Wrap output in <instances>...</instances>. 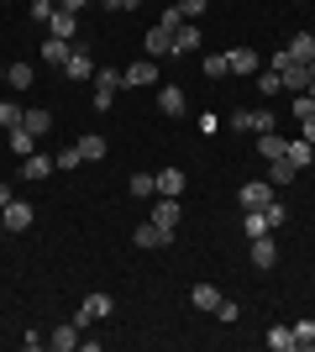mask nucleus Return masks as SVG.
<instances>
[{
  "mask_svg": "<svg viewBox=\"0 0 315 352\" xmlns=\"http://www.w3.org/2000/svg\"><path fill=\"white\" fill-rule=\"evenodd\" d=\"M63 74H69V85H84V79H95V53L84 43L69 47V58H63Z\"/></svg>",
  "mask_w": 315,
  "mask_h": 352,
  "instance_id": "1",
  "label": "nucleus"
},
{
  "mask_svg": "<svg viewBox=\"0 0 315 352\" xmlns=\"http://www.w3.org/2000/svg\"><path fill=\"white\" fill-rule=\"evenodd\" d=\"M95 111H110V100H116V89L126 85V74H116V69H95Z\"/></svg>",
  "mask_w": 315,
  "mask_h": 352,
  "instance_id": "2",
  "label": "nucleus"
},
{
  "mask_svg": "<svg viewBox=\"0 0 315 352\" xmlns=\"http://www.w3.org/2000/svg\"><path fill=\"white\" fill-rule=\"evenodd\" d=\"M110 310H116V300H110V294H84V305L74 310V326H79V331H84V326H90V321H105Z\"/></svg>",
  "mask_w": 315,
  "mask_h": 352,
  "instance_id": "3",
  "label": "nucleus"
},
{
  "mask_svg": "<svg viewBox=\"0 0 315 352\" xmlns=\"http://www.w3.org/2000/svg\"><path fill=\"white\" fill-rule=\"evenodd\" d=\"M268 69H279V79H284V89H289V95H305V89H310V69H305V63H284L279 53H273V63H268Z\"/></svg>",
  "mask_w": 315,
  "mask_h": 352,
  "instance_id": "4",
  "label": "nucleus"
},
{
  "mask_svg": "<svg viewBox=\"0 0 315 352\" xmlns=\"http://www.w3.org/2000/svg\"><path fill=\"white\" fill-rule=\"evenodd\" d=\"M231 126H237V132H253V137H263V132H273L279 121H273V111L263 105V111H237V116H231Z\"/></svg>",
  "mask_w": 315,
  "mask_h": 352,
  "instance_id": "5",
  "label": "nucleus"
},
{
  "mask_svg": "<svg viewBox=\"0 0 315 352\" xmlns=\"http://www.w3.org/2000/svg\"><path fill=\"white\" fill-rule=\"evenodd\" d=\"M279 58H284V63H310L315 58V37H310V32H294V37L279 47Z\"/></svg>",
  "mask_w": 315,
  "mask_h": 352,
  "instance_id": "6",
  "label": "nucleus"
},
{
  "mask_svg": "<svg viewBox=\"0 0 315 352\" xmlns=\"http://www.w3.org/2000/svg\"><path fill=\"white\" fill-rule=\"evenodd\" d=\"M132 242H137V248H168V242H174V226H158V221H142V226L132 232Z\"/></svg>",
  "mask_w": 315,
  "mask_h": 352,
  "instance_id": "7",
  "label": "nucleus"
},
{
  "mask_svg": "<svg viewBox=\"0 0 315 352\" xmlns=\"http://www.w3.org/2000/svg\"><path fill=\"white\" fill-rule=\"evenodd\" d=\"M237 200H242V210H263V206L273 200V184H268V179H247Z\"/></svg>",
  "mask_w": 315,
  "mask_h": 352,
  "instance_id": "8",
  "label": "nucleus"
},
{
  "mask_svg": "<svg viewBox=\"0 0 315 352\" xmlns=\"http://www.w3.org/2000/svg\"><path fill=\"white\" fill-rule=\"evenodd\" d=\"M226 63H231V74H237V79H253V74L263 69V58H257L253 47H231V53H226Z\"/></svg>",
  "mask_w": 315,
  "mask_h": 352,
  "instance_id": "9",
  "label": "nucleus"
},
{
  "mask_svg": "<svg viewBox=\"0 0 315 352\" xmlns=\"http://www.w3.org/2000/svg\"><path fill=\"white\" fill-rule=\"evenodd\" d=\"M0 226H5V232H27L32 226V206H21V200L0 206Z\"/></svg>",
  "mask_w": 315,
  "mask_h": 352,
  "instance_id": "10",
  "label": "nucleus"
},
{
  "mask_svg": "<svg viewBox=\"0 0 315 352\" xmlns=\"http://www.w3.org/2000/svg\"><path fill=\"white\" fill-rule=\"evenodd\" d=\"M253 268H273L279 263V248H273V232H263V236H253Z\"/></svg>",
  "mask_w": 315,
  "mask_h": 352,
  "instance_id": "11",
  "label": "nucleus"
},
{
  "mask_svg": "<svg viewBox=\"0 0 315 352\" xmlns=\"http://www.w3.org/2000/svg\"><path fill=\"white\" fill-rule=\"evenodd\" d=\"M158 111H163V116H184V111H189L184 89L179 85H163V89H158Z\"/></svg>",
  "mask_w": 315,
  "mask_h": 352,
  "instance_id": "12",
  "label": "nucleus"
},
{
  "mask_svg": "<svg viewBox=\"0 0 315 352\" xmlns=\"http://www.w3.org/2000/svg\"><path fill=\"white\" fill-rule=\"evenodd\" d=\"M74 32H79V16L74 11H53V16H47V37H63V43H69Z\"/></svg>",
  "mask_w": 315,
  "mask_h": 352,
  "instance_id": "13",
  "label": "nucleus"
},
{
  "mask_svg": "<svg viewBox=\"0 0 315 352\" xmlns=\"http://www.w3.org/2000/svg\"><path fill=\"white\" fill-rule=\"evenodd\" d=\"M257 153H263V163H279L289 153V137H279V132H263L257 137Z\"/></svg>",
  "mask_w": 315,
  "mask_h": 352,
  "instance_id": "14",
  "label": "nucleus"
},
{
  "mask_svg": "<svg viewBox=\"0 0 315 352\" xmlns=\"http://www.w3.org/2000/svg\"><path fill=\"white\" fill-rule=\"evenodd\" d=\"M21 126H27L32 137H47V132H53V111H43V105H32L27 116H21Z\"/></svg>",
  "mask_w": 315,
  "mask_h": 352,
  "instance_id": "15",
  "label": "nucleus"
},
{
  "mask_svg": "<svg viewBox=\"0 0 315 352\" xmlns=\"http://www.w3.org/2000/svg\"><path fill=\"white\" fill-rule=\"evenodd\" d=\"M179 216H184L179 195H163V200H158V210H152V221H158V226H179Z\"/></svg>",
  "mask_w": 315,
  "mask_h": 352,
  "instance_id": "16",
  "label": "nucleus"
},
{
  "mask_svg": "<svg viewBox=\"0 0 315 352\" xmlns=\"http://www.w3.org/2000/svg\"><path fill=\"white\" fill-rule=\"evenodd\" d=\"M47 347L53 352H74L79 347V326L69 321V326H58V331H47Z\"/></svg>",
  "mask_w": 315,
  "mask_h": 352,
  "instance_id": "17",
  "label": "nucleus"
},
{
  "mask_svg": "<svg viewBox=\"0 0 315 352\" xmlns=\"http://www.w3.org/2000/svg\"><path fill=\"white\" fill-rule=\"evenodd\" d=\"M189 300H195V310H205V316H215V305H221L226 294L215 289V284H195V294H189Z\"/></svg>",
  "mask_w": 315,
  "mask_h": 352,
  "instance_id": "18",
  "label": "nucleus"
},
{
  "mask_svg": "<svg viewBox=\"0 0 315 352\" xmlns=\"http://www.w3.org/2000/svg\"><path fill=\"white\" fill-rule=\"evenodd\" d=\"M152 53V58H168V53H174V32H163V27H152L148 32V43H142Z\"/></svg>",
  "mask_w": 315,
  "mask_h": 352,
  "instance_id": "19",
  "label": "nucleus"
},
{
  "mask_svg": "<svg viewBox=\"0 0 315 352\" xmlns=\"http://www.w3.org/2000/svg\"><path fill=\"white\" fill-rule=\"evenodd\" d=\"M126 85H158V58H142L126 69Z\"/></svg>",
  "mask_w": 315,
  "mask_h": 352,
  "instance_id": "20",
  "label": "nucleus"
},
{
  "mask_svg": "<svg viewBox=\"0 0 315 352\" xmlns=\"http://www.w3.org/2000/svg\"><path fill=\"white\" fill-rule=\"evenodd\" d=\"M195 47H200V21H184L174 32V53H195Z\"/></svg>",
  "mask_w": 315,
  "mask_h": 352,
  "instance_id": "21",
  "label": "nucleus"
},
{
  "mask_svg": "<svg viewBox=\"0 0 315 352\" xmlns=\"http://www.w3.org/2000/svg\"><path fill=\"white\" fill-rule=\"evenodd\" d=\"M53 168H58V163H53V158H43V153H32V158H21V179H47Z\"/></svg>",
  "mask_w": 315,
  "mask_h": 352,
  "instance_id": "22",
  "label": "nucleus"
},
{
  "mask_svg": "<svg viewBox=\"0 0 315 352\" xmlns=\"http://www.w3.org/2000/svg\"><path fill=\"white\" fill-rule=\"evenodd\" d=\"M79 158H84V163H95V158H105V137L100 132H84V137H79Z\"/></svg>",
  "mask_w": 315,
  "mask_h": 352,
  "instance_id": "23",
  "label": "nucleus"
},
{
  "mask_svg": "<svg viewBox=\"0 0 315 352\" xmlns=\"http://www.w3.org/2000/svg\"><path fill=\"white\" fill-rule=\"evenodd\" d=\"M263 232H273V226H268V210H247V216H242V236L253 242V236H263Z\"/></svg>",
  "mask_w": 315,
  "mask_h": 352,
  "instance_id": "24",
  "label": "nucleus"
},
{
  "mask_svg": "<svg viewBox=\"0 0 315 352\" xmlns=\"http://www.w3.org/2000/svg\"><path fill=\"white\" fill-rule=\"evenodd\" d=\"M253 85L263 89L268 100H273V95H284V79H279V69H257V74H253Z\"/></svg>",
  "mask_w": 315,
  "mask_h": 352,
  "instance_id": "25",
  "label": "nucleus"
},
{
  "mask_svg": "<svg viewBox=\"0 0 315 352\" xmlns=\"http://www.w3.org/2000/svg\"><path fill=\"white\" fill-rule=\"evenodd\" d=\"M184 190V168H158V195H179Z\"/></svg>",
  "mask_w": 315,
  "mask_h": 352,
  "instance_id": "26",
  "label": "nucleus"
},
{
  "mask_svg": "<svg viewBox=\"0 0 315 352\" xmlns=\"http://www.w3.org/2000/svg\"><path fill=\"white\" fill-rule=\"evenodd\" d=\"M63 58H69V43H63V37H47V43H43V63L63 69Z\"/></svg>",
  "mask_w": 315,
  "mask_h": 352,
  "instance_id": "27",
  "label": "nucleus"
},
{
  "mask_svg": "<svg viewBox=\"0 0 315 352\" xmlns=\"http://www.w3.org/2000/svg\"><path fill=\"white\" fill-rule=\"evenodd\" d=\"M289 163H294V168H310V142H305V137H289V153H284Z\"/></svg>",
  "mask_w": 315,
  "mask_h": 352,
  "instance_id": "28",
  "label": "nucleus"
},
{
  "mask_svg": "<svg viewBox=\"0 0 315 352\" xmlns=\"http://www.w3.org/2000/svg\"><path fill=\"white\" fill-rule=\"evenodd\" d=\"M294 174H300V168H294V163H289V158L268 163V184H273V190H279V184H289V179H294Z\"/></svg>",
  "mask_w": 315,
  "mask_h": 352,
  "instance_id": "29",
  "label": "nucleus"
},
{
  "mask_svg": "<svg viewBox=\"0 0 315 352\" xmlns=\"http://www.w3.org/2000/svg\"><path fill=\"white\" fill-rule=\"evenodd\" d=\"M32 142H37V137H32L27 126H11V153L16 158H32Z\"/></svg>",
  "mask_w": 315,
  "mask_h": 352,
  "instance_id": "30",
  "label": "nucleus"
},
{
  "mask_svg": "<svg viewBox=\"0 0 315 352\" xmlns=\"http://www.w3.org/2000/svg\"><path fill=\"white\" fill-rule=\"evenodd\" d=\"M126 190L137 195V200H148V195H158V174H132V184Z\"/></svg>",
  "mask_w": 315,
  "mask_h": 352,
  "instance_id": "31",
  "label": "nucleus"
},
{
  "mask_svg": "<svg viewBox=\"0 0 315 352\" xmlns=\"http://www.w3.org/2000/svg\"><path fill=\"white\" fill-rule=\"evenodd\" d=\"M263 342H268L273 352H294V331H289V326H273V331H268Z\"/></svg>",
  "mask_w": 315,
  "mask_h": 352,
  "instance_id": "32",
  "label": "nucleus"
},
{
  "mask_svg": "<svg viewBox=\"0 0 315 352\" xmlns=\"http://www.w3.org/2000/svg\"><path fill=\"white\" fill-rule=\"evenodd\" d=\"M5 85H11V89H27L32 85V63H11V69H5Z\"/></svg>",
  "mask_w": 315,
  "mask_h": 352,
  "instance_id": "33",
  "label": "nucleus"
},
{
  "mask_svg": "<svg viewBox=\"0 0 315 352\" xmlns=\"http://www.w3.org/2000/svg\"><path fill=\"white\" fill-rule=\"evenodd\" d=\"M289 331H294V347H315V321H294Z\"/></svg>",
  "mask_w": 315,
  "mask_h": 352,
  "instance_id": "34",
  "label": "nucleus"
},
{
  "mask_svg": "<svg viewBox=\"0 0 315 352\" xmlns=\"http://www.w3.org/2000/svg\"><path fill=\"white\" fill-rule=\"evenodd\" d=\"M294 121H315V95H310V89L294 95Z\"/></svg>",
  "mask_w": 315,
  "mask_h": 352,
  "instance_id": "35",
  "label": "nucleus"
},
{
  "mask_svg": "<svg viewBox=\"0 0 315 352\" xmlns=\"http://www.w3.org/2000/svg\"><path fill=\"white\" fill-rule=\"evenodd\" d=\"M21 116H27V111L16 100H0V126H21Z\"/></svg>",
  "mask_w": 315,
  "mask_h": 352,
  "instance_id": "36",
  "label": "nucleus"
},
{
  "mask_svg": "<svg viewBox=\"0 0 315 352\" xmlns=\"http://www.w3.org/2000/svg\"><path fill=\"white\" fill-rule=\"evenodd\" d=\"M158 27H163V32H179V27H184L179 6H163V11H158Z\"/></svg>",
  "mask_w": 315,
  "mask_h": 352,
  "instance_id": "37",
  "label": "nucleus"
},
{
  "mask_svg": "<svg viewBox=\"0 0 315 352\" xmlns=\"http://www.w3.org/2000/svg\"><path fill=\"white\" fill-rule=\"evenodd\" d=\"M205 74H210V79H226V74H231V63H226V53H210V58H205Z\"/></svg>",
  "mask_w": 315,
  "mask_h": 352,
  "instance_id": "38",
  "label": "nucleus"
},
{
  "mask_svg": "<svg viewBox=\"0 0 315 352\" xmlns=\"http://www.w3.org/2000/svg\"><path fill=\"white\" fill-rule=\"evenodd\" d=\"M215 321H226V326L242 321V305H237V300H221V305H215Z\"/></svg>",
  "mask_w": 315,
  "mask_h": 352,
  "instance_id": "39",
  "label": "nucleus"
},
{
  "mask_svg": "<svg viewBox=\"0 0 315 352\" xmlns=\"http://www.w3.org/2000/svg\"><path fill=\"white\" fill-rule=\"evenodd\" d=\"M205 6H210V0H179V16H184V21H200Z\"/></svg>",
  "mask_w": 315,
  "mask_h": 352,
  "instance_id": "40",
  "label": "nucleus"
},
{
  "mask_svg": "<svg viewBox=\"0 0 315 352\" xmlns=\"http://www.w3.org/2000/svg\"><path fill=\"white\" fill-rule=\"evenodd\" d=\"M53 11H58V0H32V21H47Z\"/></svg>",
  "mask_w": 315,
  "mask_h": 352,
  "instance_id": "41",
  "label": "nucleus"
},
{
  "mask_svg": "<svg viewBox=\"0 0 315 352\" xmlns=\"http://www.w3.org/2000/svg\"><path fill=\"white\" fill-rule=\"evenodd\" d=\"M263 210H268V226H273V232H279V226H284V216H289V210L279 206V200H268V206H263Z\"/></svg>",
  "mask_w": 315,
  "mask_h": 352,
  "instance_id": "42",
  "label": "nucleus"
},
{
  "mask_svg": "<svg viewBox=\"0 0 315 352\" xmlns=\"http://www.w3.org/2000/svg\"><path fill=\"white\" fill-rule=\"evenodd\" d=\"M21 347H27V352H43L47 337H43V331H27V337H21Z\"/></svg>",
  "mask_w": 315,
  "mask_h": 352,
  "instance_id": "43",
  "label": "nucleus"
},
{
  "mask_svg": "<svg viewBox=\"0 0 315 352\" xmlns=\"http://www.w3.org/2000/svg\"><path fill=\"white\" fill-rule=\"evenodd\" d=\"M105 6H110V11H137L142 0H105Z\"/></svg>",
  "mask_w": 315,
  "mask_h": 352,
  "instance_id": "44",
  "label": "nucleus"
},
{
  "mask_svg": "<svg viewBox=\"0 0 315 352\" xmlns=\"http://www.w3.org/2000/svg\"><path fill=\"white\" fill-rule=\"evenodd\" d=\"M84 6H90V0H58V11H74V16L84 11Z\"/></svg>",
  "mask_w": 315,
  "mask_h": 352,
  "instance_id": "45",
  "label": "nucleus"
},
{
  "mask_svg": "<svg viewBox=\"0 0 315 352\" xmlns=\"http://www.w3.org/2000/svg\"><path fill=\"white\" fill-rule=\"evenodd\" d=\"M300 126H305V132H300V137H305V142H310V147H315V121H300Z\"/></svg>",
  "mask_w": 315,
  "mask_h": 352,
  "instance_id": "46",
  "label": "nucleus"
},
{
  "mask_svg": "<svg viewBox=\"0 0 315 352\" xmlns=\"http://www.w3.org/2000/svg\"><path fill=\"white\" fill-rule=\"evenodd\" d=\"M0 206H11V184L5 179H0Z\"/></svg>",
  "mask_w": 315,
  "mask_h": 352,
  "instance_id": "47",
  "label": "nucleus"
},
{
  "mask_svg": "<svg viewBox=\"0 0 315 352\" xmlns=\"http://www.w3.org/2000/svg\"><path fill=\"white\" fill-rule=\"evenodd\" d=\"M305 69H310V95H315V58H310V63H305Z\"/></svg>",
  "mask_w": 315,
  "mask_h": 352,
  "instance_id": "48",
  "label": "nucleus"
},
{
  "mask_svg": "<svg viewBox=\"0 0 315 352\" xmlns=\"http://www.w3.org/2000/svg\"><path fill=\"white\" fill-rule=\"evenodd\" d=\"M310 168H315V147H310Z\"/></svg>",
  "mask_w": 315,
  "mask_h": 352,
  "instance_id": "49",
  "label": "nucleus"
},
{
  "mask_svg": "<svg viewBox=\"0 0 315 352\" xmlns=\"http://www.w3.org/2000/svg\"><path fill=\"white\" fill-rule=\"evenodd\" d=\"M310 37H315V32H310Z\"/></svg>",
  "mask_w": 315,
  "mask_h": 352,
  "instance_id": "50",
  "label": "nucleus"
}]
</instances>
